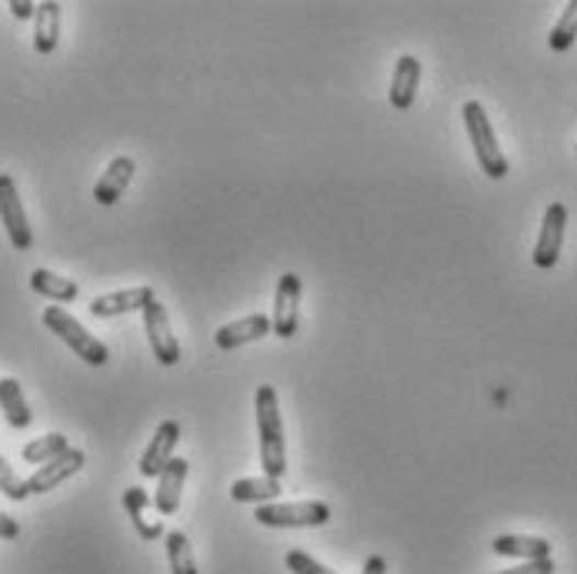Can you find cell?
I'll list each match as a JSON object with an SVG mask.
<instances>
[{"instance_id":"12","label":"cell","mask_w":577,"mask_h":574,"mask_svg":"<svg viewBox=\"0 0 577 574\" xmlns=\"http://www.w3.org/2000/svg\"><path fill=\"white\" fill-rule=\"evenodd\" d=\"M191 464L184 458H174L168 468L157 477V491H154V508L157 515H174L181 508V495H184V481H188Z\"/></svg>"},{"instance_id":"21","label":"cell","mask_w":577,"mask_h":574,"mask_svg":"<svg viewBox=\"0 0 577 574\" xmlns=\"http://www.w3.org/2000/svg\"><path fill=\"white\" fill-rule=\"evenodd\" d=\"M31 291L41 294V297H47V301H57V304H70L80 294L77 281H70V278H64L57 271H47V268H37L31 274Z\"/></svg>"},{"instance_id":"5","label":"cell","mask_w":577,"mask_h":574,"mask_svg":"<svg viewBox=\"0 0 577 574\" xmlns=\"http://www.w3.org/2000/svg\"><path fill=\"white\" fill-rule=\"evenodd\" d=\"M144 331H147V341H150V351L154 358L163 364V368H174L181 361V345L171 331V317H168V307H163L157 297L144 307Z\"/></svg>"},{"instance_id":"3","label":"cell","mask_w":577,"mask_h":574,"mask_svg":"<svg viewBox=\"0 0 577 574\" xmlns=\"http://www.w3.org/2000/svg\"><path fill=\"white\" fill-rule=\"evenodd\" d=\"M464 127H467V137H471V147H474V157L480 164V171L490 178V181H501L508 178L511 164L498 144V134H494L490 121H487V111L477 104V101H467L464 104Z\"/></svg>"},{"instance_id":"22","label":"cell","mask_w":577,"mask_h":574,"mask_svg":"<svg viewBox=\"0 0 577 574\" xmlns=\"http://www.w3.org/2000/svg\"><path fill=\"white\" fill-rule=\"evenodd\" d=\"M163 548H168L171 574H201L197 561H194V551H191V541H188L184 531H168V534H163Z\"/></svg>"},{"instance_id":"16","label":"cell","mask_w":577,"mask_h":574,"mask_svg":"<svg viewBox=\"0 0 577 574\" xmlns=\"http://www.w3.org/2000/svg\"><path fill=\"white\" fill-rule=\"evenodd\" d=\"M124 508H127V515H131L134 531H137L144 541H157V538H163L160 521L150 518V495H147L144 487H127V491H124Z\"/></svg>"},{"instance_id":"23","label":"cell","mask_w":577,"mask_h":574,"mask_svg":"<svg viewBox=\"0 0 577 574\" xmlns=\"http://www.w3.org/2000/svg\"><path fill=\"white\" fill-rule=\"evenodd\" d=\"M67 448H70V444H67V438H64L60 431H50V435H44V438L27 441L21 454H24V461H27V464H47V461L60 458Z\"/></svg>"},{"instance_id":"28","label":"cell","mask_w":577,"mask_h":574,"mask_svg":"<svg viewBox=\"0 0 577 574\" xmlns=\"http://www.w3.org/2000/svg\"><path fill=\"white\" fill-rule=\"evenodd\" d=\"M21 534V525H18V518H11V515H4L0 511V538L4 541H14Z\"/></svg>"},{"instance_id":"13","label":"cell","mask_w":577,"mask_h":574,"mask_svg":"<svg viewBox=\"0 0 577 574\" xmlns=\"http://www.w3.org/2000/svg\"><path fill=\"white\" fill-rule=\"evenodd\" d=\"M418 88H421V60L415 54L397 57L394 77H391V104L397 111H410V108H415Z\"/></svg>"},{"instance_id":"27","label":"cell","mask_w":577,"mask_h":574,"mask_svg":"<svg viewBox=\"0 0 577 574\" xmlns=\"http://www.w3.org/2000/svg\"><path fill=\"white\" fill-rule=\"evenodd\" d=\"M554 571H557L554 561L544 558V561H524V564H518L511 571H498V574H554Z\"/></svg>"},{"instance_id":"24","label":"cell","mask_w":577,"mask_h":574,"mask_svg":"<svg viewBox=\"0 0 577 574\" xmlns=\"http://www.w3.org/2000/svg\"><path fill=\"white\" fill-rule=\"evenodd\" d=\"M574 41H577V0L564 8V14L557 18V24H554L551 37H547V44H551V50L561 54V50H567Z\"/></svg>"},{"instance_id":"8","label":"cell","mask_w":577,"mask_h":574,"mask_svg":"<svg viewBox=\"0 0 577 574\" xmlns=\"http://www.w3.org/2000/svg\"><path fill=\"white\" fill-rule=\"evenodd\" d=\"M268 335H274V324L268 314H247L240 320H230L224 324L220 331L214 335V345L220 351H237L244 345H254V341H264Z\"/></svg>"},{"instance_id":"19","label":"cell","mask_w":577,"mask_h":574,"mask_svg":"<svg viewBox=\"0 0 577 574\" xmlns=\"http://www.w3.org/2000/svg\"><path fill=\"white\" fill-rule=\"evenodd\" d=\"M490 548L501 558H524V561L551 558V544L544 538H528V534H498Z\"/></svg>"},{"instance_id":"9","label":"cell","mask_w":577,"mask_h":574,"mask_svg":"<svg viewBox=\"0 0 577 574\" xmlns=\"http://www.w3.org/2000/svg\"><path fill=\"white\" fill-rule=\"evenodd\" d=\"M297 304H301V278L294 271L281 274L278 291H274V335L278 338H294L297 335Z\"/></svg>"},{"instance_id":"7","label":"cell","mask_w":577,"mask_h":574,"mask_svg":"<svg viewBox=\"0 0 577 574\" xmlns=\"http://www.w3.org/2000/svg\"><path fill=\"white\" fill-rule=\"evenodd\" d=\"M564 227H567V207L561 201L547 204L544 221H541V234H538V244H534V265L541 271H551L557 265L561 248H564Z\"/></svg>"},{"instance_id":"6","label":"cell","mask_w":577,"mask_h":574,"mask_svg":"<svg viewBox=\"0 0 577 574\" xmlns=\"http://www.w3.org/2000/svg\"><path fill=\"white\" fill-rule=\"evenodd\" d=\"M0 221H4L14 248L31 251L34 234H31V224H27V214H24V201L18 194V181L11 175H0Z\"/></svg>"},{"instance_id":"2","label":"cell","mask_w":577,"mask_h":574,"mask_svg":"<svg viewBox=\"0 0 577 574\" xmlns=\"http://www.w3.org/2000/svg\"><path fill=\"white\" fill-rule=\"evenodd\" d=\"M44 327L54 335V338H60L80 361L84 364H91V368H104L108 364V358H111V351H108V345L101 341V338H94L84 324H80L73 314H67L60 304H50L47 311H44Z\"/></svg>"},{"instance_id":"30","label":"cell","mask_w":577,"mask_h":574,"mask_svg":"<svg viewBox=\"0 0 577 574\" xmlns=\"http://www.w3.org/2000/svg\"><path fill=\"white\" fill-rule=\"evenodd\" d=\"M361 574H387V561L374 554V558L364 561V571H361Z\"/></svg>"},{"instance_id":"1","label":"cell","mask_w":577,"mask_h":574,"mask_svg":"<svg viewBox=\"0 0 577 574\" xmlns=\"http://www.w3.org/2000/svg\"><path fill=\"white\" fill-rule=\"evenodd\" d=\"M254 412H258V438H261L264 477L281 481L287 474V444H284V421H281V407H278V391L271 384L258 387Z\"/></svg>"},{"instance_id":"26","label":"cell","mask_w":577,"mask_h":574,"mask_svg":"<svg viewBox=\"0 0 577 574\" xmlns=\"http://www.w3.org/2000/svg\"><path fill=\"white\" fill-rule=\"evenodd\" d=\"M284 564H287L294 574H338V571H331L327 564H320L317 558H310L307 551H287Z\"/></svg>"},{"instance_id":"4","label":"cell","mask_w":577,"mask_h":574,"mask_svg":"<svg viewBox=\"0 0 577 574\" xmlns=\"http://www.w3.org/2000/svg\"><path fill=\"white\" fill-rule=\"evenodd\" d=\"M254 521L261 528H324L331 521V508L324 502H294V505H261Z\"/></svg>"},{"instance_id":"11","label":"cell","mask_w":577,"mask_h":574,"mask_svg":"<svg viewBox=\"0 0 577 574\" xmlns=\"http://www.w3.org/2000/svg\"><path fill=\"white\" fill-rule=\"evenodd\" d=\"M178 441H181V425L171 421V418L160 421L154 438H150V444H147V451H144V458H140V474L144 477H160V471L174 461Z\"/></svg>"},{"instance_id":"10","label":"cell","mask_w":577,"mask_h":574,"mask_svg":"<svg viewBox=\"0 0 577 574\" xmlns=\"http://www.w3.org/2000/svg\"><path fill=\"white\" fill-rule=\"evenodd\" d=\"M84 451H77V448H67L60 458L41 464L31 477H27V487H31V495H47V491L60 487L64 481H70L80 468H84Z\"/></svg>"},{"instance_id":"17","label":"cell","mask_w":577,"mask_h":574,"mask_svg":"<svg viewBox=\"0 0 577 574\" xmlns=\"http://www.w3.org/2000/svg\"><path fill=\"white\" fill-rule=\"evenodd\" d=\"M281 481H274V477H240V481H234L230 484V498L237 502V505H274L278 498H281Z\"/></svg>"},{"instance_id":"15","label":"cell","mask_w":577,"mask_h":574,"mask_svg":"<svg viewBox=\"0 0 577 574\" xmlns=\"http://www.w3.org/2000/svg\"><path fill=\"white\" fill-rule=\"evenodd\" d=\"M134 171H137L134 157H127V154L114 157V160L108 164V171L101 175V181L94 184V201H98L101 207H111V204H117V201L124 198L127 184L134 181Z\"/></svg>"},{"instance_id":"18","label":"cell","mask_w":577,"mask_h":574,"mask_svg":"<svg viewBox=\"0 0 577 574\" xmlns=\"http://www.w3.org/2000/svg\"><path fill=\"white\" fill-rule=\"evenodd\" d=\"M60 44V4L44 0L34 14V50L37 54H54Z\"/></svg>"},{"instance_id":"25","label":"cell","mask_w":577,"mask_h":574,"mask_svg":"<svg viewBox=\"0 0 577 574\" xmlns=\"http://www.w3.org/2000/svg\"><path fill=\"white\" fill-rule=\"evenodd\" d=\"M0 491H4V495H8L11 502H27V498H31L27 481L11 468L8 458H0Z\"/></svg>"},{"instance_id":"14","label":"cell","mask_w":577,"mask_h":574,"mask_svg":"<svg viewBox=\"0 0 577 574\" xmlns=\"http://www.w3.org/2000/svg\"><path fill=\"white\" fill-rule=\"evenodd\" d=\"M154 297H157L154 288L137 284V288H127V291H114V294L94 297V301H91V314H94V317H121V314H134V311L144 314V307H147Z\"/></svg>"},{"instance_id":"29","label":"cell","mask_w":577,"mask_h":574,"mask_svg":"<svg viewBox=\"0 0 577 574\" xmlns=\"http://www.w3.org/2000/svg\"><path fill=\"white\" fill-rule=\"evenodd\" d=\"M11 14H14L18 21H27V18L37 14V4H31V0H11Z\"/></svg>"},{"instance_id":"20","label":"cell","mask_w":577,"mask_h":574,"mask_svg":"<svg viewBox=\"0 0 577 574\" xmlns=\"http://www.w3.org/2000/svg\"><path fill=\"white\" fill-rule=\"evenodd\" d=\"M0 412H4L8 425L18 428V431H24V428L31 425L34 415H31L27 397H24V387H21L18 378H4V381H0Z\"/></svg>"}]
</instances>
